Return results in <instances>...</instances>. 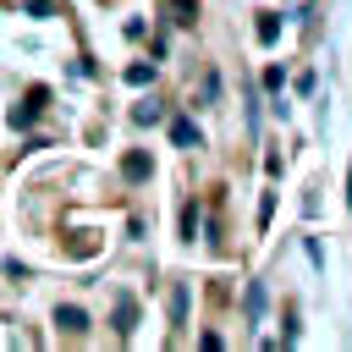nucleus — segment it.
Listing matches in <instances>:
<instances>
[{
	"label": "nucleus",
	"mask_w": 352,
	"mask_h": 352,
	"mask_svg": "<svg viewBox=\"0 0 352 352\" xmlns=\"http://www.w3.org/2000/svg\"><path fill=\"white\" fill-rule=\"evenodd\" d=\"M170 143H182V148H198V126H192L187 116H176V121H170Z\"/></svg>",
	"instance_id": "obj_4"
},
{
	"label": "nucleus",
	"mask_w": 352,
	"mask_h": 352,
	"mask_svg": "<svg viewBox=\"0 0 352 352\" xmlns=\"http://www.w3.org/2000/svg\"><path fill=\"white\" fill-rule=\"evenodd\" d=\"M148 77H154V66H143V60H138V66H126V82H132V88H143Z\"/></svg>",
	"instance_id": "obj_10"
},
{
	"label": "nucleus",
	"mask_w": 352,
	"mask_h": 352,
	"mask_svg": "<svg viewBox=\"0 0 352 352\" xmlns=\"http://www.w3.org/2000/svg\"><path fill=\"white\" fill-rule=\"evenodd\" d=\"M44 104H50V88H28V99H22V104H11V126H16V132H28V126L38 121V110H44Z\"/></svg>",
	"instance_id": "obj_1"
},
{
	"label": "nucleus",
	"mask_w": 352,
	"mask_h": 352,
	"mask_svg": "<svg viewBox=\"0 0 352 352\" xmlns=\"http://www.w3.org/2000/svg\"><path fill=\"white\" fill-rule=\"evenodd\" d=\"M198 220H204V214H198V204H187V209H182V236H187V242L198 236Z\"/></svg>",
	"instance_id": "obj_9"
},
{
	"label": "nucleus",
	"mask_w": 352,
	"mask_h": 352,
	"mask_svg": "<svg viewBox=\"0 0 352 352\" xmlns=\"http://www.w3.org/2000/svg\"><path fill=\"white\" fill-rule=\"evenodd\" d=\"M55 324H60V330H72V336H77V330H88V314H82V308H77V302H66V308H55Z\"/></svg>",
	"instance_id": "obj_3"
},
{
	"label": "nucleus",
	"mask_w": 352,
	"mask_h": 352,
	"mask_svg": "<svg viewBox=\"0 0 352 352\" xmlns=\"http://www.w3.org/2000/svg\"><path fill=\"white\" fill-rule=\"evenodd\" d=\"M121 176H126V182H143V176H148V154H138V148H132V154L121 160Z\"/></svg>",
	"instance_id": "obj_5"
},
{
	"label": "nucleus",
	"mask_w": 352,
	"mask_h": 352,
	"mask_svg": "<svg viewBox=\"0 0 352 352\" xmlns=\"http://www.w3.org/2000/svg\"><path fill=\"white\" fill-rule=\"evenodd\" d=\"M264 314V286H248V319Z\"/></svg>",
	"instance_id": "obj_11"
},
{
	"label": "nucleus",
	"mask_w": 352,
	"mask_h": 352,
	"mask_svg": "<svg viewBox=\"0 0 352 352\" xmlns=\"http://www.w3.org/2000/svg\"><path fill=\"white\" fill-rule=\"evenodd\" d=\"M132 121H138V126H154V121H165V110H160L154 99H143V104H132Z\"/></svg>",
	"instance_id": "obj_6"
},
{
	"label": "nucleus",
	"mask_w": 352,
	"mask_h": 352,
	"mask_svg": "<svg viewBox=\"0 0 352 352\" xmlns=\"http://www.w3.org/2000/svg\"><path fill=\"white\" fill-rule=\"evenodd\" d=\"M132 330H138V297L121 292L116 297V336H132Z\"/></svg>",
	"instance_id": "obj_2"
},
{
	"label": "nucleus",
	"mask_w": 352,
	"mask_h": 352,
	"mask_svg": "<svg viewBox=\"0 0 352 352\" xmlns=\"http://www.w3.org/2000/svg\"><path fill=\"white\" fill-rule=\"evenodd\" d=\"M280 38V16H258V44H275Z\"/></svg>",
	"instance_id": "obj_8"
},
{
	"label": "nucleus",
	"mask_w": 352,
	"mask_h": 352,
	"mask_svg": "<svg viewBox=\"0 0 352 352\" xmlns=\"http://www.w3.org/2000/svg\"><path fill=\"white\" fill-rule=\"evenodd\" d=\"M264 88H270V94H280V88H286V72H280V66H270V72H264Z\"/></svg>",
	"instance_id": "obj_13"
},
{
	"label": "nucleus",
	"mask_w": 352,
	"mask_h": 352,
	"mask_svg": "<svg viewBox=\"0 0 352 352\" xmlns=\"http://www.w3.org/2000/svg\"><path fill=\"white\" fill-rule=\"evenodd\" d=\"M55 11V0H28V16H50Z\"/></svg>",
	"instance_id": "obj_14"
},
{
	"label": "nucleus",
	"mask_w": 352,
	"mask_h": 352,
	"mask_svg": "<svg viewBox=\"0 0 352 352\" xmlns=\"http://www.w3.org/2000/svg\"><path fill=\"white\" fill-rule=\"evenodd\" d=\"M187 319V292H170V324Z\"/></svg>",
	"instance_id": "obj_12"
},
{
	"label": "nucleus",
	"mask_w": 352,
	"mask_h": 352,
	"mask_svg": "<svg viewBox=\"0 0 352 352\" xmlns=\"http://www.w3.org/2000/svg\"><path fill=\"white\" fill-rule=\"evenodd\" d=\"M165 11H170V22H182V28H187V22L198 16V0H165Z\"/></svg>",
	"instance_id": "obj_7"
}]
</instances>
